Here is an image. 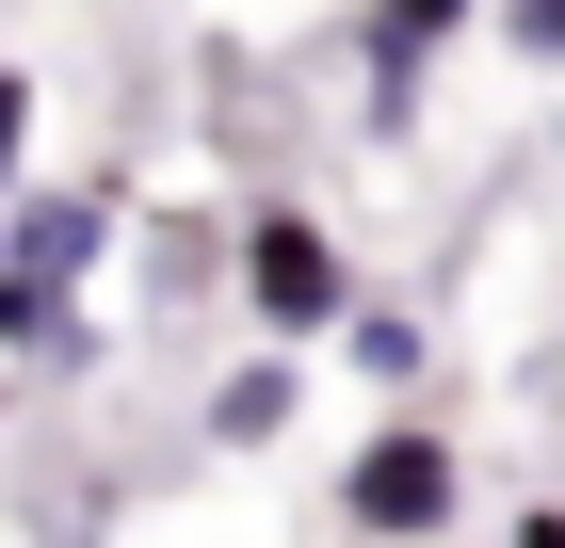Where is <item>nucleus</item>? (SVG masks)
Masks as SVG:
<instances>
[{
  "label": "nucleus",
  "instance_id": "39448f33",
  "mask_svg": "<svg viewBox=\"0 0 565 548\" xmlns=\"http://www.w3.org/2000/svg\"><path fill=\"white\" fill-rule=\"evenodd\" d=\"M452 33H469V0H372V49H404V65H436Z\"/></svg>",
  "mask_w": 565,
  "mask_h": 548
},
{
  "label": "nucleus",
  "instance_id": "7ed1b4c3",
  "mask_svg": "<svg viewBox=\"0 0 565 548\" xmlns=\"http://www.w3.org/2000/svg\"><path fill=\"white\" fill-rule=\"evenodd\" d=\"M259 436H291V339H275V355H243V372L211 387V452H259Z\"/></svg>",
  "mask_w": 565,
  "mask_h": 548
},
{
  "label": "nucleus",
  "instance_id": "f257e3e1",
  "mask_svg": "<svg viewBox=\"0 0 565 548\" xmlns=\"http://www.w3.org/2000/svg\"><path fill=\"white\" fill-rule=\"evenodd\" d=\"M226 258H243V323H259V339H323L355 307V258L323 243V211H291V194H259Z\"/></svg>",
  "mask_w": 565,
  "mask_h": 548
},
{
  "label": "nucleus",
  "instance_id": "423d86ee",
  "mask_svg": "<svg viewBox=\"0 0 565 548\" xmlns=\"http://www.w3.org/2000/svg\"><path fill=\"white\" fill-rule=\"evenodd\" d=\"M17 162H33V65H0V194H17Z\"/></svg>",
  "mask_w": 565,
  "mask_h": 548
},
{
  "label": "nucleus",
  "instance_id": "0eeeda50",
  "mask_svg": "<svg viewBox=\"0 0 565 548\" xmlns=\"http://www.w3.org/2000/svg\"><path fill=\"white\" fill-rule=\"evenodd\" d=\"M501 33H518V65H565V0H501Z\"/></svg>",
  "mask_w": 565,
  "mask_h": 548
},
{
  "label": "nucleus",
  "instance_id": "20e7f679",
  "mask_svg": "<svg viewBox=\"0 0 565 548\" xmlns=\"http://www.w3.org/2000/svg\"><path fill=\"white\" fill-rule=\"evenodd\" d=\"M340 355H355L372 387H420V355H436V339L404 323V307H340Z\"/></svg>",
  "mask_w": 565,
  "mask_h": 548
},
{
  "label": "nucleus",
  "instance_id": "f03ea898",
  "mask_svg": "<svg viewBox=\"0 0 565 548\" xmlns=\"http://www.w3.org/2000/svg\"><path fill=\"white\" fill-rule=\"evenodd\" d=\"M452 501H469V452H452V436H420V420H388L372 452L340 468V516H355L372 548H420V533H452Z\"/></svg>",
  "mask_w": 565,
  "mask_h": 548
},
{
  "label": "nucleus",
  "instance_id": "6e6552de",
  "mask_svg": "<svg viewBox=\"0 0 565 548\" xmlns=\"http://www.w3.org/2000/svg\"><path fill=\"white\" fill-rule=\"evenodd\" d=\"M501 548H565V501H533V516H518V533H501Z\"/></svg>",
  "mask_w": 565,
  "mask_h": 548
}]
</instances>
